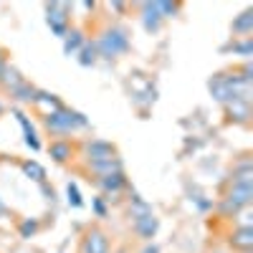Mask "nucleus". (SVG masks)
<instances>
[{
    "label": "nucleus",
    "instance_id": "17",
    "mask_svg": "<svg viewBox=\"0 0 253 253\" xmlns=\"http://www.w3.org/2000/svg\"><path fill=\"white\" fill-rule=\"evenodd\" d=\"M33 104H38V107H46V109H48L46 114L63 109V104H61V101H58L53 94H46V91H38V94H36V99H33Z\"/></svg>",
    "mask_w": 253,
    "mask_h": 253
},
{
    "label": "nucleus",
    "instance_id": "34",
    "mask_svg": "<svg viewBox=\"0 0 253 253\" xmlns=\"http://www.w3.org/2000/svg\"><path fill=\"white\" fill-rule=\"evenodd\" d=\"M0 58H3V56H0Z\"/></svg>",
    "mask_w": 253,
    "mask_h": 253
},
{
    "label": "nucleus",
    "instance_id": "29",
    "mask_svg": "<svg viewBox=\"0 0 253 253\" xmlns=\"http://www.w3.org/2000/svg\"><path fill=\"white\" fill-rule=\"evenodd\" d=\"M94 213H96L99 218H104V215H107V208H104L101 198H96V200H94Z\"/></svg>",
    "mask_w": 253,
    "mask_h": 253
},
{
    "label": "nucleus",
    "instance_id": "26",
    "mask_svg": "<svg viewBox=\"0 0 253 253\" xmlns=\"http://www.w3.org/2000/svg\"><path fill=\"white\" fill-rule=\"evenodd\" d=\"M66 195H69V203H71L74 208H81V195H79L76 185H71V182H69V187H66Z\"/></svg>",
    "mask_w": 253,
    "mask_h": 253
},
{
    "label": "nucleus",
    "instance_id": "18",
    "mask_svg": "<svg viewBox=\"0 0 253 253\" xmlns=\"http://www.w3.org/2000/svg\"><path fill=\"white\" fill-rule=\"evenodd\" d=\"M20 167H23V172H26L31 180H36V182H41V185L46 182V170H43V167H41L38 162H33V160H26V162L20 165Z\"/></svg>",
    "mask_w": 253,
    "mask_h": 253
},
{
    "label": "nucleus",
    "instance_id": "11",
    "mask_svg": "<svg viewBox=\"0 0 253 253\" xmlns=\"http://www.w3.org/2000/svg\"><path fill=\"white\" fill-rule=\"evenodd\" d=\"M132 228H134L137 238H142V241H152V238H155V233H157V228H160V223H157V218H155V215H147V218L134 220V223H132Z\"/></svg>",
    "mask_w": 253,
    "mask_h": 253
},
{
    "label": "nucleus",
    "instance_id": "5",
    "mask_svg": "<svg viewBox=\"0 0 253 253\" xmlns=\"http://www.w3.org/2000/svg\"><path fill=\"white\" fill-rule=\"evenodd\" d=\"M84 157L89 160V165H94V162H109V160H117V150H114V144H109V142L91 139V142L84 144Z\"/></svg>",
    "mask_w": 253,
    "mask_h": 253
},
{
    "label": "nucleus",
    "instance_id": "24",
    "mask_svg": "<svg viewBox=\"0 0 253 253\" xmlns=\"http://www.w3.org/2000/svg\"><path fill=\"white\" fill-rule=\"evenodd\" d=\"M155 8H157L160 18H170L172 13L180 10V3H155Z\"/></svg>",
    "mask_w": 253,
    "mask_h": 253
},
{
    "label": "nucleus",
    "instance_id": "1",
    "mask_svg": "<svg viewBox=\"0 0 253 253\" xmlns=\"http://www.w3.org/2000/svg\"><path fill=\"white\" fill-rule=\"evenodd\" d=\"M43 124L46 129L56 137H63V134H71L74 129H81L86 126V117L79 114V112H69V109H58V112H51V114H43Z\"/></svg>",
    "mask_w": 253,
    "mask_h": 253
},
{
    "label": "nucleus",
    "instance_id": "23",
    "mask_svg": "<svg viewBox=\"0 0 253 253\" xmlns=\"http://www.w3.org/2000/svg\"><path fill=\"white\" fill-rule=\"evenodd\" d=\"M10 94H13V96H15V99H20V101H33V99H36V94H38V91H36V89H33V86H28V84H26V81H23V84H20V86H18V89H15V91H10Z\"/></svg>",
    "mask_w": 253,
    "mask_h": 253
},
{
    "label": "nucleus",
    "instance_id": "10",
    "mask_svg": "<svg viewBox=\"0 0 253 253\" xmlns=\"http://www.w3.org/2000/svg\"><path fill=\"white\" fill-rule=\"evenodd\" d=\"M223 200H228L230 205H236L238 210L251 208V200H253V187H236V185H230L228 195H225Z\"/></svg>",
    "mask_w": 253,
    "mask_h": 253
},
{
    "label": "nucleus",
    "instance_id": "25",
    "mask_svg": "<svg viewBox=\"0 0 253 253\" xmlns=\"http://www.w3.org/2000/svg\"><path fill=\"white\" fill-rule=\"evenodd\" d=\"M36 230H38V223L36 220H23V223H20V236H23V238H31Z\"/></svg>",
    "mask_w": 253,
    "mask_h": 253
},
{
    "label": "nucleus",
    "instance_id": "27",
    "mask_svg": "<svg viewBox=\"0 0 253 253\" xmlns=\"http://www.w3.org/2000/svg\"><path fill=\"white\" fill-rule=\"evenodd\" d=\"M228 48H233V51H238V53H243V56H251L253 43H251V38H246L243 43H233V46H228Z\"/></svg>",
    "mask_w": 253,
    "mask_h": 253
},
{
    "label": "nucleus",
    "instance_id": "2",
    "mask_svg": "<svg viewBox=\"0 0 253 253\" xmlns=\"http://www.w3.org/2000/svg\"><path fill=\"white\" fill-rule=\"evenodd\" d=\"M96 43V51L101 53V56H107V58H112V56H119V53H124L126 48H129V38H126V33L124 31H107L104 36H99V41H94Z\"/></svg>",
    "mask_w": 253,
    "mask_h": 253
},
{
    "label": "nucleus",
    "instance_id": "15",
    "mask_svg": "<svg viewBox=\"0 0 253 253\" xmlns=\"http://www.w3.org/2000/svg\"><path fill=\"white\" fill-rule=\"evenodd\" d=\"M147 215H152V205L139 200L137 195H132V203H129V218H132V223L139 220V218H147Z\"/></svg>",
    "mask_w": 253,
    "mask_h": 253
},
{
    "label": "nucleus",
    "instance_id": "3",
    "mask_svg": "<svg viewBox=\"0 0 253 253\" xmlns=\"http://www.w3.org/2000/svg\"><path fill=\"white\" fill-rule=\"evenodd\" d=\"M46 13H48L46 20H48L51 31L61 38H66V33H69V5L66 3H51V5H46Z\"/></svg>",
    "mask_w": 253,
    "mask_h": 253
},
{
    "label": "nucleus",
    "instance_id": "19",
    "mask_svg": "<svg viewBox=\"0 0 253 253\" xmlns=\"http://www.w3.org/2000/svg\"><path fill=\"white\" fill-rule=\"evenodd\" d=\"M233 31L236 33H251L253 31V10H246V13H241L238 20H233Z\"/></svg>",
    "mask_w": 253,
    "mask_h": 253
},
{
    "label": "nucleus",
    "instance_id": "12",
    "mask_svg": "<svg viewBox=\"0 0 253 253\" xmlns=\"http://www.w3.org/2000/svg\"><path fill=\"white\" fill-rule=\"evenodd\" d=\"M117 172H124L119 157L109 160V162H94V165H89V175H94V180L96 177H107V175H117Z\"/></svg>",
    "mask_w": 253,
    "mask_h": 253
},
{
    "label": "nucleus",
    "instance_id": "28",
    "mask_svg": "<svg viewBox=\"0 0 253 253\" xmlns=\"http://www.w3.org/2000/svg\"><path fill=\"white\" fill-rule=\"evenodd\" d=\"M236 218H241V220H238V228H251V210H248V208H243Z\"/></svg>",
    "mask_w": 253,
    "mask_h": 253
},
{
    "label": "nucleus",
    "instance_id": "32",
    "mask_svg": "<svg viewBox=\"0 0 253 253\" xmlns=\"http://www.w3.org/2000/svg\"><path fill=\"white\" fill-rule=\"evenodd\" d=\"M5 213V205H3V200H0V215H3Z\"/></svg>",
    "mask_w": 253,
    "mask_h": 253
},
{
    "label": "nucleus",
    "instance_id": "20",
    "mask_svg": "<svg viewBox=\"0 0 253 253\" xmlns=\"http://www.w3.org/2000/svg\"><path fill=\"white\" fill-rule=\"evenodd\" d=\"M0 79H3L5 89H10V91H15V89L20 86V84L26 81V79H20V74H18L15 69H8V66H5V71H3V76H0Z\"/></svg>",
    "mask_w": 253,
    "mask_h": 253
},
{
    "label": "nucleus",
    "instance_id": "7",
    "mask_svg": "<svg viewBox=\"0 0 253 253\" xmlns=\"http://www.w3.org/2000/svg\"><path fill=\"white\" fill-rule=\"evenodd\" d=\"M230 185H236V187H253V165H251L248 157H243L233 167V172H230Z\"/></svg>",
    "mask_w": 253,
    "mask_h": 253
},
{
    "label": "nucleus",
    "instance_id": "8",
    "mask_svg": "<svg viewBox=\"0 0 253 253\" xmlns=\"http://www.w3.org/2000/svg\"><path fill=\"white\" fill-rule=\"evenodd\" d=\"M225 117H228V122L248 124V119H251V104L248 101H241V99L228 101L225 104Z\"/></svg>",
    "mask_w": 253,
    "mask_h": 253
},
{
    "label": "nucleus",
    "instance_id": "21",
    "mask_svg": "<svg viewBox=\"0 0 253 253\" xmlns=\"http://www.w3.org/2000/svg\"><path fill=\"white\" fill-rule=\"evenodd\" d=\"M81 66H94L96 63V43L91 41V43H84L81 46Z\"/></svg>",
    "mask_w": 253,
    "mask_h": 253
},
{
    "label": "nucleus",
    "instance_id": "6",
    "mask_svg": "<svg viewBox=\"0 0 253 253\" xmlns=\"http://www.w3.org/2000/svg\"><path fill=\"white\" fill-rule=\"evenodd\" d=\"M94 185L101 190L107 200H117L119 193L126 187V177H124V172H117V175H107V177H96Z\"/></svg>",
    "mask_w": 253,
    "mask_h": 253
},
{
    "label": "nucleus",
    "instance_id": "13",
    "mask_svg": "<svg viewBox=\"0 0 253 253\" xmlns=\"http://www.w3.org/2000/svg\"><path fill=\"white\" fill-rule=\"evenodd\" d=\"M48 155L56 160V162H69L74 157V147L69 139H53L48 144Z\"/></svg>",
    "mask_w": 253,
    "mask_h": 253
},
{
    "label": "nucleus",
    "instance_id": "4",
    "mask_svg": "<svg viewBox=\"0 0 253 253\" xmlns=\"http://www.w3.org/2000/svg\"><path fill=\"white\" fill-rule=\"evenodd\" d=\"M79 253H109V238L101 228H89L81 238Z\"/></svg>",
    "mask_w": 253,
    "mask_h": 253
},
{
    "label": "nucleus",
    "instance_id": "22",
    "mask_svg": "<svg viewBox=\"0 0 253 253\" xmlns=\"http://www.w3.org/2000/svg\"><path fill=\"white\" fill-rule=\"evenodd\" d=\"M15 117H18V122H20V124H23V129H26V142H28V147H33V150H38V139H36V134H33V126L28 124L26 114L15 112Z\"/></svg>",
    "mask_w": 253,
    "mask_h": 253
},
{
    "label": "nucleus",
    "instance_id": "33",
    "mask_svg": "<svg viewBox=\"0 0 253 253\" xmlns=\"http://www.w3.org/2000/svg\"><path fill=\"white\" fill-rule=\"evenodd\" d=\"M117 253H129V251H126V248H119V251H117Z\"/></svg>",
    "mask_w": 253,
    "mask_h": 253
},
{
    "label": "nucleus",
    "instance_id": "31",
    "mask_svg": "<svg viewBox=\"0 0 253 253\" xmlns=\"http://www.w3.org/2000/svg\"><path fill=\"white\" fill-rule=\"evenodd\" d=\"M3 71H5V61L0 58V76H3Z\"/></svg>",
    "mask_w": 253,
    "mask_h": 253
},
{
    "label": "nucleus",
    "instance_id": "9",
    "mask_svg": "<svg viewBox=\"0 0 253 253\" xmlns=\"http://www.w3.org/2000/svg\"><path fill=\"white\" fill-rule=\"evenodd\" d=\"M228 246L233 251H241V253L251 251L253 248V228H236L228 238Z\"/></svg>",
    "mask_w": 253,
    "mask_h": 253
},
{
    "label": "nucleus",
    "instance_id": "16",
    "mask_svg": "<svg viewBox=\"0 0 253 253\" xmlns=\"http://www.w3.org/2000/svg\"><path fill=\"white\" fill-rule=\"evenodd\" d=\"M86 43V41H84V36H81V31H69L66 33V43H63V51H66L69 56H74V53H79L81 51V46Z\"/></svg>",
    "mask_w": 253,
    "mask_h": 253
},
{
    "label": "nucleus",
    "instance_id": "30",
    "mask_svg": "<svg viewBox=\"0 0 253 253\" xmlns=\"http://www.w3.org/2000/svg\"><path fill=\"white\" fill-rule=\"evenodd\" d=\"M139 253H160V251H157V246H152V243H147V246H144V248H142Z\"/></svg>",
    "mask_w": 253,
    "mask_h": 253
},
{
    "label": "nucleus",
    "instance_id": "14",
    "mask_svg": "<svg viewBox=\"0 0 253 253\" xmlns=\"http://www.w3.org/2000/svg\"><path fill=\"white\" fill-rule=\"evenodd\" d=\"M142 8H144V28L150 31V33H157V31H160V23H162V18H160L155 3H144Z\"/></svg>",
    "mask_w": 253,
    "mask_h": 253
}]
</instances>
